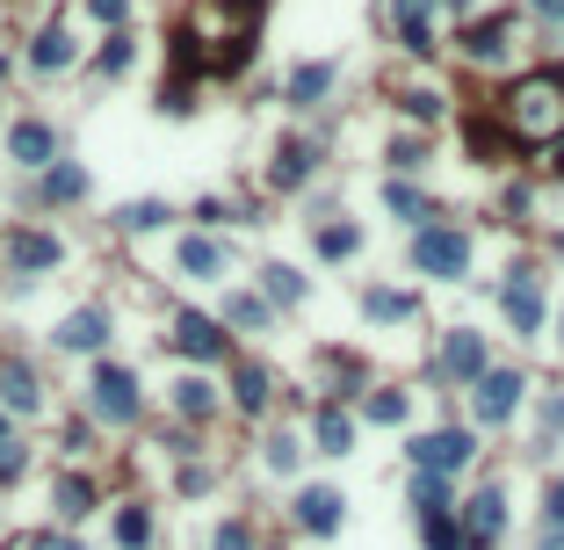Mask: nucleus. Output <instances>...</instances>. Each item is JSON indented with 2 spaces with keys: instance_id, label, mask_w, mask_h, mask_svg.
Wrapping results in <instances>:
<instances>
[{
  "instance_id": "b1692460",
  "label": "nucleus",
  "mask_w": 564,
  "mask_h": 550,
  "mask_svg": "<svg viewBox=\"0 0 564 550\" xmlns=\"http://www.w3.org/2000/svg\"><path fill=\"white\" fill-rule=\"evenodd\" d=\"M384 204H391V218L412 224V232H420V224H434V204L412 189V182H398V174H391V189H384Z\"/></svg>"
},
{
  "instance_id": "6ab92c4d",
  "label": "nucleus",
  "mask_w": 564,
  "mask_h": 550,
  "mask_svg": "<svg viewBox=\"0 0 564 550\" xmlns=\"http://www.w3.org/2000/svg\"><path fill=\"white\" fill-rule=\"evenodd\" d=\"M73 58H80V52H73V30H66V22H44V30H36V44H30V66L36 73H66Z\"/></svg>"
},
{
  "instance_id": "f3484780",
  "label": "nucleus",
  "mask_w": 564,
  "mask_h": 550,
  "mask_svg": "<svg viewBox=\"0 0 564 550\" xmlns=\"http://www.w3.org/2000/svg\"><path fill=\"white\" fill-rule=\"evenodd\" d=\"M333 80H341V73L325 66V58H311V66H297L290 80H283V102L290 109H319L325 95H333Z\"/></svg>"
},
{
  "instance_id": "aec40b11",
  "label": "nucleus",
  "mask_w": 564,
  "mask_h": 550,
  "mask_svg": "<svg viewBox=\"0 0 564 550\" xmlns=\"http://www.w3.org/2000/svg\"><path fill=\"white\" fill-rule=\"evenodd\" d=\"M174 261H181V275H196V283H218L224 275V246L203 240V232H188V240L174 246Z\"/></svg>"
},
{
  "instance_id": "5fc2aeb1",
  "label": "nucleus",
  "mask_w": 564,
  "mask_h": 550,
  "mask_svg": "<svg viewBox=\"0 0 564 550\" xmlns=\"http://www.w3.org/2000/svg\"><path fill=\"white\" fill-rule=\"evenodd\" d=\"M557 254H564V232H557Z\"/></svg>"
},
{
  "instance_id": "72a5a7b5",
  "label": "nucleus",
  "mask_w": 564,
  "mask_h": 550,
  "mask_svg": "<svg viewBox=\"0 0 564 550\" xmlns=\"http://www.w3.org/2000/svg\"><path fill=\"white\" fill-rule=\"evenodd\" d=\"M355 246H362V232H355V224H319V254L325 261H347V254H355Z\"/></svg>"
},
{
  "instance_id": "a878e982",
  "label": "nucleus",
  "mask_w": 564,
  "mask_h": 550,
  "mask_svg": "<svg viewBox=\"0 0 564 550\" xmlns=\"http://www.w3.org/2000/svg\"><path fill=\"white\" fill-rule=\"evenodd\" d=\"M174 413H181V420H210V413H218V384L210 377H181L174 384Z\"/></svg>"
},
{
  "instance_id": "a18cd8bd",
  "label": "nucleus",
  "mask_w": 564,
  "mask_h": 550,
  "mask_svg": "<svg viewBox=\"0 0 564 550\" xmlns=\"http://www.w3.org/2000/svg\"><path fill=\"white\" fill-rule=\"evenodd\" d=\"M87 15H95V22H109V30H117V22L131 15V0H87Z\"/></svg>"
},
{
  "instance_id": "58836bf2",
  "label": "nucleus",
  "mask_w": 564,
  "mask_h": 550,
  "mask_svg": "<svg viewBox=\"0 0 564 550\" xmlns=\"http://www.w3.org/2000/svg\"><path fill=\"white\" fill-rule=\"evenodd\" d=\"M398 102H406L412 123H434V117H442V95H434V87H412V95H398Z\"/></svg>"
},
{
  "instance_id": "c9c22d12",
  "label": "nucleus",
  "mask_w": 564,
  "mask_h": 550,
  "mask_svg": "<svg viewBox=\"0 0 564 550\" xmlns=\"http://www.w3.org/2000/svg\"><path fill=\"white\" fill-rule=\"evenodd\" d=\"M261 457H268V471H283V479H290V471H297V457H305V449H297V435L283 428V435H268V442H261Z\"/></svg>"
},
{
  "instance_id": "2f4dec72",
  "label": "nucleus",
  "mask_w": 564,
  "mask_h": 550,
  "mask_svg": "<svg viewBox=\"0 0 564 550\" xmlns=\"http://www.w3.org/2000/svg\"><path fill=\"white\" fill-rule=\"evenodd\" d=\"M362 413H369L376 428H398V420L412 413V398L406 392H369V398H362Z\"/></svg>"
},
{
  "instance_id": "f8f14e48",
  "label": "nucleus",
  "mask_w": 564,
  "mask_h": 550,
  "mask_svg": "<svg viewBox=\"0 0 564 550\" xmlns=\"http://www.w3.org/2000/svg\"><path fill=\"white\" fill-rule=\"evenodd\" d=\"M290 515H297V529H305V536H333V529H341V515H347V499L333 493V485H305Z\"/></svg>"
},
{
  "instance_id": "a19ab883",
  "label": "nucleus",
  "mask_w": 564,
  "mask_h": 550,
  "mask_svg": "<svg viewBox=\"0 0 564 550\" xmlns=\"http://www.w3.org/2000/svg\"><path fill=\"white\" fill-rule=\"evenodd\" d=\"M22 464H30V449H22V442H0V485H15Z\"/></svg>"
},
{
  "instance_id": "4c0bfd02",
  "label": "nucleus",
  "mask_w": 564,
  "mask_h": 550,
  "mask_svg": "<svg viewBox=\"0 0 564 550\" xmlns=\"http://www.w3.org/2000/svg\"><path fill=\"white\" fill-rule=\"evenodd\" d=\"M117 224L123 232H153V224H167V204H123Z\"/></svg>"
},
{
  "instance_id": "7ed1b4c3",
  "label": "nucleus",
  "mask_w": 564,
  "mask_h": 550,
  "mask_svg": "<svg viewBox=\"0 0 564 550\" xmlns=\"http://www.w3.org/2000/svg\"><path fill=\"white\" fill-rule=\"evenodd\" d=\"M87 406H95V420H109V428H131L137 413H145V398H137V377L123 370V362H95Z\"/></svg>"
},
{
  "instance_id": "09e8293b",
  "label": "nucleus",
  "mask_w": 564,
  "mask_h": 550,
  "mask_svg": "<svg viewBox=\"0 0 564 550\" xmlns=\"http://www.w3.org/2000/svg\"><path fill=\"white\" fill-rule=\"evenodd\" d=\"M535 550H564V529H543V543H535Z\"/></svg>"
},
{
  "instance_id": "3c124183",
  "label": "nucleus",
  "mask_w": 564,
  "mask_h": 550,
  "mask_svg": "<svg viewBox=\"0 0 564 550\" xmlns=\"http://www.w3.org/2000/svg\"><path fill=\"white\" fill-rule=\"evenodd\" d=\"M0 442H15V435H8V413H0Z\"/></svg>"
},
{
  "instance_id": "7c9ffc66",
  "label": "nucleus",
  "mask_w": 564,
  "mask_h": 550,
  "mask_svg": "<svg viewBox=\"0 0 564 550\" xmlns=\"http://www.w3.org/2000/svg\"><path fill=\"white\" fill-rule=\"evenodd\" d=\"M224 319H232L240 333H261V327H268V305H261V297H246V290H232V297H224Z\"/></svg>"
},
{
  "instance_id": "20e7f679",
  "label": "nucleus",
  "mask_w": 564,
  "mask_h": 550,
  "mask_svg": "<svg viewBox=\"0 0 564 550\" xmlns=\"http://www.w3.org/2000/svg\"><path fill=\"white\" fill-rule=\"evenodd\" d=\"M406 457H412V471H434V479H449V471H463L471 457H478V435H471V428H434V435H420Z\"/></svg>"
},
{
  "instance_id": "39448f33",
  "label": "nucleus",
  "mask_w": 564,
  "mask_h": 550,
  "mask_svg": "<svg viewBox=\"0 0 564 550\" xmlns=\"http://www.w3.org/2000/svg\"><path fill=\"white\" fill-rule=\"evenodd\" d=\"M499 311H507L513 333H535L543 327V275L521 261V268H507V283H499Z\"/></svg>"
},
{
  "instance_id": "dca6fc26",
  "label": "nucleus",
  "mask_w": 564,
  "mask_h": 550,
  "mask_svg": "<svg viewBox=\"0 0 564 550\" xmlns=\"http://www.w3.org/2000/svg\"><path fill=\"white\" fill-rule=\"evenodd\" d=\"M507 44H513V15H485L463 30V58H478V66H499Z\"/></svg>"
},
{
  "instance_id": "0eeeda50",
  "label": "nucleus",
  "mask_w": 564,
  "mask_h": 550,
  "mask_svg": "<svg viewBox=\"0 0 564 550\" xmlns=\"http://www.w3.org/2000/svg\"><path fill=\"white\" fill-rule=\"evenodd\" d=\"M521 392H529V377H521V370H485L478 377V392H471V406H478V420H513V413H521Z\"/></svg>"
},
{
  "instance_id": "603ef678",
  "label": "nucleus",
  "mask_w": 564,
  "mask_h": 550,
  "mask_svg": "<svg viewBox=\"0 0 564 550\" xmlns=\"http://www.w3.org/2000/svg\"><path fill=\"white\" fill-rule=\"evenodd\" d=\"M557 341H564V311H557Z\"/></svg>"
},
{
  "instance_id": "bb28decb",
  "label": "nucleus",
  "mask_w": 564,
  "mask_h": 550,
  "mask_svg": "<svg viewBox=\"0 0 564 550\" xmlns=\"http://www.w3.org/2000/svg\"><path fill=\"white\" fill-rule=\"evenodd\" d=\"M420 536H428V550H471V536H463V515L449 507V515H420Z\"/></svg>"
},
{
  "instance_id": "c85d7f7f",
  "label": "nucleus",
  "mask_w": 564,
  "mask_h": 550,
  "mask_svg": "<svg viewBox=\"0 0 564 550\" xmlns=\"http://www.w3.org/2000/svg\"><path fill=\"white\" fill-rule=\"evenodd\" d=\"M261 283H268V305H305V275L283 268V261H268V268H261Z\"/></svg>"
},
{
  "instance_id": "6e6552de",
  "label": "nucleus",
  "mask_w": 564,
  "mask_h": 550,
  "mask_svg": "<svg viewBox=\"0 0 564 550\" xmlns=\"http://www.w3.org/2000/svg\"><path fill=\"white\" fill-rule=\"evenodd\" d=\"M499 529H507V493H499V485L463 499V536H471V550H493Z\"/></svg>"
},
{
  "instance_id": "5701e85b",
  "label": "nucleus",
  "mask_w": 564,
  "mask_h": 550,
  "mask_svg": "<svg viewBox=\"0 0 564 550\" xmlns=\"http://www.w3.org/2000/svg\"><path fill=\"white\" fill-rule=\"evenodd\" d=\"M52 507L66 521H80V515H95V479H87V471H66V479L52 485Z\"/></svg>"
},
{
  "instance_id": "9b49d317",
  "label": "nucleus",
  "mask_w": 564,
  "mask_h": 550,
  "mask_svg": "<svg viewBox=\"0 0 564 550\" xmlns=\"http://www.w3.org/2000/svg\"><path fill=\"white\" fill-rule=\"evenodd\" d=\"M58 261H66L58 232H8V268L15 275H52Z\"/></svg>"
},
{
  "instance_id": "f704fd0d",
  "label": "nucleus",
  "mask_w": 564,
  "mask_h": 550,
  "mask_svg": "<svg viewBox=\"0 0 564 550\" xmlns=\"http://www.w3.org/2000/svg\"><path fill=\"white\" fill-rule=\"evenodd\" d=\"M131 36H109V44H102V52H95V73H102V80H123V73H131Z\"/></svg>"
},
{
  "instance_id": "412c9836",
  "label": "nucleus",
  "mask_w": 564,
  "mask_h": 550,
  "mask_svg": "<svg viewBox=\"0 0 564 550\" xmlns=\"http://www.w3.org/2000/svg\"><path fill=\"white\" fill-rule=\"evenodd\" d=\"M36 196H44V204H80V196H87V167H73V160H52V167L36 174Z\"/></svg>"
},
{
  "instance_id": "c03bdc74",
  "label": "nucleus",
  "mask_w": 564,
  "mask_h": 550,
  "mask_svg": "<svg viewBox=\"0 0 564 550\" xmlns=\"http://www.w3.org/2000/svg\"><path fill=\"white\" fill-rule=\"evenodd\" d=\"M543 521H550V529H564V471L550 479V493H543Z\"/></svg>"
},
{
  "instance_id": "37998d69",
  "label": "nucleus",
  "mask_w": 564,
  "mask_h": 550,
  "mask_svg": "<svg viewBox=\"0 0 564 550\" xmlns=\"http://www.w3.org/2000/svg\"><path fill=\"white\" fill-rule=\"evenodd\" d=\"M499 145H507V138H499L493 123H471V153L478 160H499Z\"/></svg>"
},
{
  "instance_id": "4be33fe9",
  "label": "nucleus",
  "mask_w": 564,
  "mask_h": 550,
  "mask_svg": "<svg viewBox=\"0 0 564 550\" xmlns=\"http://www.w3.org/2000/svg\"><path fill=\"white\" fill-rule=\"evenodd\" d=\"M268 370H261V362H240V370H232V406L240 413H268Z\"/></svg>"
},
{
  "instance_id": "423d86ee",
  "label": "nucleus",
  "mask_w": 564,
  "mask_h": 550,
  "mask_svg": "<svg viewBox=\"0 0 564 550\" xmlns=\"http://www.w3.org/2000/svg\"><path fill=\"white\" fill-rule=\"evenodd\" d=\"M167 348H174V355H188V362H224V327H218V319H203V311H174Z\"/></svg>"
},
{
  "instance_id": "864d4df0",
  "label": "nucleus",
  "mask_w": 564,
  "mask_h": 550,
  "mask_svg": "<svg viewBox=\"0 0 564 550\" xmlns=\"http://www.w3.org/2000/svg\"><path fill=\"white\" fill-rule=\"evenodd\" d=\"M0 80H8V58H0Z\"/></svg>"
},
{
  "instance_id": "e433bc0d",
  "label": "nucleus",
  "mask_w": 564,
  "mask_h": 550,
  "mask_svg": "<svg viewBox=\"0 0 564 550\" xmlns=\"http://www.w3.org/2000/svg\"><path fill=\"white\" fill-rule=\"evenodd\" d=\"M159 109H167V117H188V109H196V80H188V73H174V80L159 87Z\"/></svg>"
},
{
  "instance_id": "49530a36",
  "label": "nucleus",
  "mask_w": 564,
  "mask_h": 550,
  "mask_svg": "<svg viewBox=\"0 0 564 550\" xmlns=\"http://www.w3.org/2000/svg\"><path fill=\"white\" fill-rule=\"evenodd\" d=\"M15 550H80V543H73V536H66V529H58V536H52V529H44V536H30V543H15Z\"/></svg>"
},
{
  "instance_id": "473e14b6",
  "label": "nucleus",
  "mask_w": 564,
  "mask_h": 550,
  "mask_svg": "<svg viewBox=\"0 0 564 550\" xmlns=\"http://www.w3.org/2000/svg\"><path fill=\"white\" fill-rule=\"evenodd\" d=\"M117 543L145 550V543H153V515H145V507H117Z\"/></svg>"
},
{
  "instance_id": "79ce46f5",
  "label": "nucleus",
  "mask_w": 564,
  "mask_h": 550,
  "mask_svg": "<svg viewBox=\"0 0 564 550\" xmlns=\"http://www.w3.org/2000/svg\"><path fill=\"white\" fill-rule=\"evenodd\" d=\"M420 160H428V145H420V138H391V167H420Z\"/></svg>"
},
{
  "instance_id": "ddd939ff",
  "label": "nucleus",
  "mask_w": 564,
  "mask_h": 550,
  "mask_svg": "<svg viewBox=\"0 0 564 550\" xmlns=\"http://www.w3.org/2000/svg\"><path fill=\"white\" fill-rule=\"evenodd\" d=\"M442 377L449 384H478L485 377V333H471V327H456L442 341Z\"/></svg>"
},
{
  "instance_id": "f257e3e1",
  "label": "nucleus",
  "mask_w": 564,
  "mask_h": 550,
  "mask_svg": "<svg viewBox=\"0 0 564 550\" xmlns=\"http://www.w3.org/2000/svg\"><path fill=\"white\" fill-rule=\"evenodd\" d=\"M507 138H521V145H557L564 138V80L557 73H529V80H513L507 95Z\"/></svg>"
},
{
  "instance_id": "de8ad7c7",
  "label": "nucleus",
  "mask_w": 564,
  "mask_h": 550,
  "mask_svg": "<svg viewBox=\"0 0 564 550\" xmlns=\"http://www.w3.org/2000/svg\"><path fill=\"white\" fill-rule=\"evenodd\" d=\"M535 15H543V22H564V0H535Z\"/></svg>"
},
{
  "instance_id": "a211bd4d",
  "label": "nucleus",
  "mask_w": 564,
  "mask_h": 550,
  "mask_svg": "<svg viewBox=\"0 0 564 550\" xmlns=\"http://www.w3.org/2000/svg\"><path fill=\"white\" fill-rule=\"evenodd\" d=\"M311 449H319V457H347V449H355V413L319 406V420H311Z\"/></svg>"
},
{
  "instance_id": "4468645a",
  "label": "nucleus",
  "mask_w": 564,
  "mask_h": 550,
  "mask_svg": "<svg viewBox=\"0 0 564 550\" xmlns=\"http://www.w3.org/2000/svg\"><path fill=\"white\" fill-rule=\"evenodd\" d=\"M8 160H22V167H52L58 160V138H52V123H36V117H22L15 131H8Z\"/></svg>"
},
{
  "instance_id": "8fccbe9b",
  "label": "nucleus",
  "mask_w": 564,
  "mask_h": 550,
  "mask_svg": "<svg viewBox=\"0 0 564 550\" xmlns=\"http://www.w3.org/2000/svg\"><path fill=\"white\" fill-rule=\"evenodd\" d=\"M434 8H456V15H463V8H471V0H434Z\"/></svg>"
},
{
  "instance_id": "cd10ccee",
  "label": "nucleus",
  "mask_w": 564,
  "mask_h": 550,
  "mask_svg": "<svg viewBox=\"0 0 564 550\" xmlns=\"http://www.w3.org/2000/svg\"><path fill=\"white\" fill-rule=\"evenodd\" d=\"M362 311H369L376 327H391V319H412V297H406V290H391V283H376V290L362 297Z\"/></svg>"
},
{
  "instance_id": "2eb2a0df",
  "label": "nucleus",
  "mask_w": 564,
  "mask_h": 550,
  "mask_svg": "<svg viewBox=\"0 0 564 550\" xmlns=\"http://www.w3.org/2000/svg\"><path fill=\"white\" fill-rule=\"evenodd\" d=\"M52 341H58V348H73V355H95V348H109V311H102V305L73 311V319H58Z\"/></svg>"
},
{
  "instance_id": "9d476101",
  "label": "nucleus",
  "mask_w": 564,
  "mask_h": 550,
  "mask_svg": "<svg viewBox=\"0 0 564 550\" xmlns=\"http://www.w3.org/2000/svg\"><path fill=\"white\" fill-rule=\"evenodd\" d=\"M391 36L412 58H434V0H391Z\"/></svg>"
},
{
  "instance_id": "393cba45",
  "label": "nucleus",
  "mask_w": 564,
  "mask_h": 550,
  "mask_svg": "<svg viewBox=\"0 0 564 550\" xmlns=\"http://www.w3.org/2000/svg\"><path fill=\"white\" fill-rule=\"evenodd\" d=\"M0 413H36V377L22 362H0Z\"/></svg>"
},
{
  "instance_id": "f03ea898",
  "label": "nucleus",
  "mask_w": 564,
  "mask_h": 550,
  "mask_svg": "<svg viewBox=\"0 0 564 550\" xmlns=\"http://www.w3.org/2000/svg\"><path fill=\"white\" fill-rule=\"evenodd\" d=\"M412 268L420 275H434V283H456L463 268H471V240H463L456 224H420V232H412Z\"/></svg>"
},
{
  "instance_id": "1a4fd4ad",
  "label": "nucleus",
  "mask_w": 564,
  "mask_h": 550,
  "mask_svg": "<svg viewBox=\"0 0 564 550\" xmlns=\"http://www.w3.org/2000/svg\"><path fill=\"white\" fill-rule=\"evenodd\" d=\"M311 174H319V145L311 138H283L268 153V189H305Z\"/></svg>"
},
{
  "instance_id": "ea45409f",
  "label": "nucleus",
  "mask_w": 564,
  "mask_h": 550,
  "mask_svg": "<svg viewBox=\"0 0 564 550\" xmlns=\"http://www.w3.org/2000/svg\"><path fill=\"white\" fill-rule=\"evenodd\" d=\"M210 550H254V529H246V521H224V529L210 536Z\"/></svg>"
},
{
  "instance_id": "c756f323",
  "label": "nucleus",
  "mask_w": 564,
  "mask_h": 550,
  "mask_svg": "<svg viewBox=\"0 0 564 550\" xmlns=\"http://www.w3.org/2000/svg\"><path fill=\"white\" fill-rule=\"evenodd\" d=\"M449 479H434V471H412V507H420V515H449Z\"/></svg>"
}]
</instances>
